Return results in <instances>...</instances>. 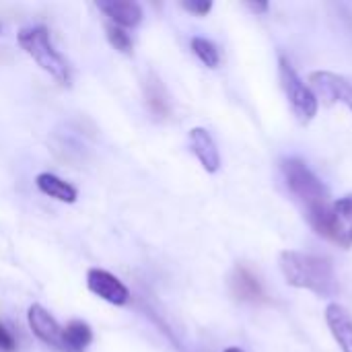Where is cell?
I'll return each instance as SVG.
<instances>
[{
  "label": "cell",
  "mask_w": 352,
  "mask_h": 352,
  "mask_svg": "<svg viewBox=\"0 0 352 352\" xmlns=\"http://www.w3.org/2000/svg\"><path fill=\"white\" fill-rule=\"evenodd\" d=\"M283 175H285L289 192L303 206V212L309 225L316 229L318 235L328 239L330 217H332V200H330L328 188L301 159L283 161Z\"/></svg>",
  "instance_id": "1"
},
{
  "label": "cell",
  "mask_w": 352,
  "mask_h": 352,
  "mask_svg": "<svg viewBox=\"0 0 352 352\" xmlns=\"http://www.w3.org/2000/svg\"><path fill=\"white\" fill-rule=\"evenodd\" d=\"M278 264L287 285L295 289H307L320 297H332L338 291V278L328 258L287 250Z\"/></svg>",
  "instance_id": "2"
},
{
  "label": "cell",
  "mask_w": 352,
  "mask_h": 352,
  "mask_svg": "<svg viewBox=\"0 0 352 352\" xmlns=\"http://www.w3.org/2000/svg\"><path fill=\"white\" fill-rule=\"evenodd\" d=\"M19 45L25 50L27 56L35 60V64L47 72L52 78H56L60 85H70V68L62 54L54 47L50 39V31L43 25L25 27L19 31Z\"/></svg>",
  "instance_id": "3"
},
{
  "label": "cell",
  "mask_w": 352,
  "mask_h": 352,
  "mask_svg": "<svg viewBox=\"0 0 352 352\" xmlns=\"http://www.w3.org/2000/svg\"><path fill=\"white\" fill-rule=\"evenodd\" d=\"M280 80H283L285 93H287L295 113L299 116V120L301 122L314 120L316 113H318V97L299 78V74L295 72V68L291 66V62L287 58H280Z\"/></svg>",
  "instance_id": "4"
},
{
  "label": "cell",
  "mask_w": 352,
  "mask_h": 352,
  "mask_svg": "<svg viewBox=\"0 0 352 352\" xmlns=\"http://www.w3.org/2000/svg\"><path fill=\"white\" fill-rule=\"evenodd\" d=\"M87 287L93 295H97L99 299H103L111 305H126L130 301L128 287L107 270L91 268L87 272Z\"/></svg>",
  "instance_id": "5"
},
{
  "label": "cell",
  "mask_w": 352,
  "mask_h": 352,
  "mask_svg": "<svg viewBox=\"0 0 352 352\" xmlns=\"http://www.w3.org/2000/svg\"><path fill=\"white\" fill-rule=\"evenodd\" d=\"M309 82H311V87L318 91V95L326 103L340 101V103H344L352 111V85L344 76H338L334 72L320 70V72H311L309 74Z\"/></svg>",
  "instance_id": "6"
},
{
  "label": "cell",
  "mask_w": 352,
  "mask_h": 352,
  "mask_svg": "<svg viewBox=\"0 0 352 352\" xmlns=\"http://www.w3.org/2000/svg\"><path fill=\"white\" fill-rule=\"evenodd\" d=\"M27 322L31 332L47 346L62 352V328L56 318L39 303H33L27 311Z\"/></svg>",
  "instance_id": "7"
},
{
  "label": "cell",
  "mask_w": 352,
  "mask_h": 352,
  "mask_svg": "<svg viewBox=\"0 0 352 352\" xmlns=\"http://www.w3.org/2000/svg\"><path fill=\"white\" fill-rule=\"evenodd\" d=\"M231 293L237 301H243V303L258 305V303L268 301L262 280L258 278V274L252 268H248L243 264L235 266V270L231 274Z\"/></svg>",
  "instance_id": "8"
},
{
  "label": "cell",
  "mask_w": 352,
  "mask_h": 352,
  "mask_svg": "<svg viewBox=\"0 0 352 352\" xmlns=\"http://www.w3.org/2000/svg\"><path fill=\"white\" fill-rule=\"evenodd\" d=\"M328 239L344 250L352 245V196H342L332 202Z\"/></svg>",
  "instance_id": "9"
},
{
  "label": "cell",
  "mask_w": 352,
  "mask_h": 352,
  "mask_svg": "<svg viewBox=\"0 0 352 352\" xmlns=\"http://www.w3.org/2000/svg\"><path fill=\"white\" fill-rule=\"evenodd\" d=\"M190 146H192V153L198 157V161L202 163V167L208 173H217L221 169V155H219L217 142L206 128L190 130Z\"/></svg>",
  "instance_id": "10"
},
{
  "label": "cell",
  "mask_w": 352,
  "mask_h": 352,
  "mask_svg": "<svg viewBox=\"0 0 352 352\" xmlns=\"http://www.w3.org/2000/svg\"><path fill=\"white\" fill-rule=\"evenodd\" d=\"M99 10L109 16L118 27H136L144 12H142V6L138 2H130V0H103V2H97Z\"/></svg>",
  "instance_id": "11"
},
{
  "label": "cell",
  "mask_w": 352,
  "mask_h": 352,
  "mask_svg": "<svg viewBox=\"0 0 352 352\" xmlns=\"http://www.w3.org/2000/svg\"><path fill=\"white\" fill-rule=\"evenodd\" d=\"M326 322L328 328L334 336V340L340 344L342 352H352V318L351 314L338 305V303H330L326 307Z\"/></svg>",
  "instance_id": "12"
},
{
  "label": "cell",
  "mask_w": 352,
  "mask_h": 352,
  "mask_svg": "<svg viewBox=\"0 0 352 352\" xmlns=\"http://www.w3.org/2000/svg\"><path fill=\"white\" fill-rule=\"evenodd\" d=\"M35 186H37V190L41 194H45V196H50V198H54L58 202L74 204L76 198H78V190L72 184L64 182L62 177H58L54 173H47V171L45 173H39L35 177Z\"/></svg>",
  "instance_id": "13"
},
{
  "label": "cell",
  "mask_w": 352,
  "mask_h": 352,
  "mask_svg": "<svg viewBox=\"0 0 352 352\" xmlns=\"http://www.w3.org/2000/svg\"><path fill=\"white\" fill-rule=\"evenodd\" d=\"M93 342V330L82 320H72L62 328V352H85Z\"/></svg>",
  "instance_id": "14"
},
{
  "label": "cell",
  "mask_w": 352,
  "mask_h": 352,
  "mask_svg": "<svg viewBox=\"0 0 352 352\" xmlns=\"http://www.w3.org/2000/svg\"><path fill=\"white\" fill-rule=\"evenodd\" d=\"M144 93H146V105H148V109L157 118H167L169 111H171V105H169V97H167V91L163 87V82L157 76H151L146 80Z\"/></svg>",
  "instance_id": "15"
},
{
  "label": "cell",
  "mask_w": 352,
  "mask_h": 352,
  "mask_svg": "<svg viewBox=\"0 0 352 352\" xmlns=\"http://www.w3.org/2000/svg\"><path fill=\"white\" fill-rule=\"evenodd\" d=\"M192 52L208 68H217L221 64V54H219L217 45L206 37H192Z\"/></svg>",
  "instance_id": "16"
},
{
  "label": "cell",
  "mask_w": 352,
  "mask_h": 352,
  "mask_svg": "<svg viewBox=\"0 0 352 352\" xmlns=\"http://www.w3.org/2000/svg\"><path fill=\"white\" fill-rule=\"evenodd\" d=\"M105 31H107L109 43H111L118 52H122V54H132L134 41H132V37L126 33V29H122V27H118V25H107Z\"/></svg>",
  "instance_id": "17"
},
{
  "label": "cell",
  "mask_w": 352,
  "mask_h": 352,
  "mask_svg": "<svg viewBox=\"0 0 352 352\" xmlns=\"http://www.w3.org/2000/svg\"><path fill=\"white\" fill-rule=\"evenodd\" d=\"M182 8L196 14V16H206L212 10V2L210 0H184Z\"/></svg>",
  "instance_id": "18"
},
{
  "label": "cell",
  "mask_w": 352,
  "mask_h": 352,
  "mask_svg": "<svg viewBox=\"0 0 352 352\" xmlns=\"http://www.w3.org/2000/svg\"><path fill=\"white\" fill-rule=\"evenodd\" d=\"M0 351L14 352L16 351V338L12 336V332L0 322Z\"/></svg>",
  "instance_id": "19"
},
{
  "label": "cell",
  "mask_w": 352,
  "mask_h": 352,
  "mask_svg": "<svg viewBox=\"0 0 352 352\" xmlns=\"http://www.w3.org/2000/svg\"><path fill=\"white\" fill-rule=\"evenodd\" d=\"M248 8L256 14H264V12H268L270 4L268 2H248Z\"/></svg>",
  "instance_id": "20"
},
{
  "label": "cell",
  "mask_w": 352,
  "mask_h": 352,
  "mask_svg": "<svg viewBox=\"0 0 352 352\" xmlns=\"http://www.w3.org/2000/svg\"><path fill=\"white\" fill-rule=\"evenodd\" d=\"M223 352H243L241 349H237V346H229V349H225Z\"/></svg>",
  "instance_id": "21"
}]
</instances>
